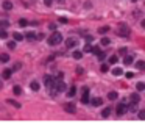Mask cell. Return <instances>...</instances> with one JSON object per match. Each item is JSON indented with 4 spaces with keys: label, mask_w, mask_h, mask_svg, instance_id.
Here are the masks:
<instances>
[{
    "label": "cell",
    "mask_w": 145,
    "mask_h": 133,
    "mask_svg": "<svg viewBox=\"0 0 145 133\" xmlns=\"http://www.w3.org/2000/svg\"><path fill=\"white\" fill-rule=\"evenodd\" d=\"M81 102H83V103L89 102V89H87V88H83V97H81Z\"/></svg>",
    "instance_id": "8992f818"
},
{
    "label": "cell",
    "mask_w": 145,
    "mask_h": 133,
    "mask_svg": "<svg viewBox=\"0 0 145 133\" xmlns=\"http://www.w3.org/2000/svg\"><path fill=\"white\" fill-rule=\"evenodd\" d=\"M142 27H143V28H145V19L142 21Z\"/></svg>",
    "instance_id": "60d3db41"
},
{
    "label": "cell",
    "mask_w": 145,
    "mask_h": 133,
    "mask_svg": "<svg viewBox=\"0 0 145 133\" xmlns=\"http://www.w3.org/2000/svg\"><path fill=\"white\" fill-rule=\"evenodd\" d=\"M131 102H137V103H139V102H140V96H139L137 92H133V94H131Z\"/></svg>",
    "instance_id": "4fadbf2b"
},
{
    "label": "cell",
    "mask_w": 145,
    "mask_h": 133,
    "mask_svg": "<svg viewBox=\"0 0 145 133\" xmlns=\"http://www.w3.org/2000/svg\"><path fill=\"white\" fill-rule=\"evenodd\" d=\"M139 118H140L142 121H145V110H142V111L139 113Z\"/></svg>",
    "instance_id": "e575fe53"
},
{
    "label": "cell",
    "mask_w": 145,
    "mask_h": 133,
    "mask_svg": "<svg viewBox=\"0 0 145 133\" xmlns=\"http://www.w3.org/2000/svg\"><path fill=\"white\" fill-rule=\"evenodd\" d=\"M97 56H98V60H102V61H103V60L106 58V53H103V52H100V53H98V55H97Z\"/></svg>",
    "instance_id": "4dcf8cb0"
},
{
    "label": "cell",
    "mask_w": 145,
    "mask_h": 133,
    "mask_svg": "<svg viewBox=\"0 0 145 133\" xmlns=\"http://www.w3.org/2000/svg\"><path fill=\"white\" fill-rule=\"evenodd\" d=\"M8 25H10V22H8V21H0V27H2V28H6Z\"/></svg>",
    "instance_id": "f1b7e54d"
},
{
    "label": "cell",
    "mask_w": 145,
    "mask_h": 133,
    "mask_svg": "<svg viewBox=\"0 0 145 133\" xmlns=\"http://www.w3.org/2000/svg\"><path fill=\"white\" fill-rule=\"evenodd\" d=\"M112 74H114V75H122L123 70H122L120 67H115V69H112Z\"/></svg>",
    "instance_id": "484cf974"
},
{
    "label": "cell",
    "mask_w": 145,
    "mask_h": 133,
    "mask_svg": "<svg viewBox=\"0 0 145 133\" xmlns=\"http://www.w3.org/2000/svg\"><path fill=\"white\" fill-rule=\"evenodd\" d=\"M136 67L140 69V70H143V69H145V61H137V63H136Z\"/></svg>",
    "instance_id": "7402d4cb"
},
{
    "label": "cell",
    "mask_w": 145,
    "mask_h": 133,
    "mask_svg": "<svg viewBox=\"0 0 145 133\" xmlns=\"http://www.w3.org/2000/svg\"><path fill=\"white\" fill-rule=\"evenodd\" d=\"M72 56H74L75 60H81V58H83V52H80V50H75L74 53H72Z\"/></svg>",
    "instance_id": "7c38bea8"
},
{
    "label": "cell",
    "mask_w": 145,
    "mask_h": 133,
    "mask_svg": "<svg viewBox=\"0 0 145 133\" xmlns=\"http://www.w3.org/2000/svg\"><path fill=\"white\" fill-rule=\"evenodd\" d=\"M100 42L103 44V46H109V44H111V39L105 36V38H102V41H100Z\"/></svg>",
    "instance_id": "cb8c5ba5"
},
{
    "label": "cell",
    "mask_w": 145,
    "mask_h": 133,
    "mask_svg": "<svg viewBox=\"0 0 145 133\" xmlns=\"http://www.w3.org/2000/svg\"><path fill=\"white\" fill-rule=\"evenodd\" d=\"M13 92H14L16 96H20V94H22V88H20V86H17V85H16V86L13 88Z\"/></svg>",
    "instance_id": "9a60e30c"
},
{
    "label": "cell",
    "mask_w": 145,
    "mask_h": 133,
    "mask_svg": "<svg viewBox=\"0 0 145 133\" xmlns=\"http://www.w3.org/2000/svg\"><path fill=\"white\" fill-rule=\"evenodd\" d=\"M49 28H50V30H53V31H55V30H56V25H55V24H52V25L49 27Z\"/></svg>",
    "instance_id": "f35d334b"
},
{
    "label": "cell",
    "mask_w": 145,
    "mask_h": 133,
    "mask_svg": "<svg viewBox=\"0 0 145 133\" xmlns=\"http://www.w3.org/2000/svg\"><path fill=\"white\" fill-rule=\"evenodd\" d=\"M90 102H92V105H94V106H100V105L103 103V100L100 99V97H94V99L90 100Z\"/></svg>",
    "instance_id": "30bf717a"
},
{
    "label": "cell",
    "mask_w": 145,
    "mask_h": 133,
    "mask_svg": "<svg viewBox=\"0 0 145 133\" xmlns=\"http://www.w3.org/2000/svg\"><path fill=\"white\" fill-rule=\"evenodd\" d=\"M77 42H78L77 39H74V38H69V39L66 41V46H67L69 49H72V47H75V46H77Z\"/></svg>",
    "instance_id": "52a82bcc"
},
{
    "label": "cell",
    "mask_w": 145,
    "mask_h": 133,
    "mask_svg": "<svg viewBox=\"0 0 145 133\" xmlns=\"http://www.w3.org/2000/svg\"><path fill=\"white\" fill-rule=\"evenodd\" d=\"M112 113V108H111V106H108V108H105L103 110V113H102V116L103 118H109V114Z\"/></svg>",
    "instance_id": "8fae6325"
},
{
    "label": "cell",
    "mask_w": 145,
    "mask_h": 133,
    "mask_svg": "<svg viewBox=\"0 0 145 133\" xmlns=\"http://www.w3.org/2000/svg\"><path fill=\"white\" fill-rule=\"evenodd\" d=\"M84 52H92V47L89 46V42L86 44V47H84Z\"/></svg>",
    "instance_id": "8d00e7d4"
},
{
    "label": "cell",
    "mask_w": 145,
    "mask_h": 133,
    "mask_svg": "<svg viewBox=\"0 0 145 133\" xmlns=\"http://www.w3.org/2000/svg\"><path fill=\"white\" fill-rule=\"evenodd\" d=\"M13 38H14L16 41H22V39H23V34H20V33L14 31V33H13Z\"/></svg>",
    "instance_id": "5bb4252c"
},
{
    "label": "cell",
    "mask_w": 145,
    "mask_h": 133,
    "mask_svg": "<svg viewBox=\"0 0 145 133\" xmlns=\"http://www.w3.org/2000/svg\"><path fill=\"white\" fill-rule=\"evenodd\" d=\"M117 34H119V36H128V34H130V28L126 25H120L119 28H117Z\"/></svg>",
    "instance_id": "3957f363"
},
{
    "label": "cell",
    "mask_w": 145,
    "mask_h": 133,
    "mask_svg": "<svg viewBox=\"0 0 145 133\" xmlns=\"http://www.w3.org/2000/svg\"><path fill=\"white\" fill-rule=\"evenodd\" d=\"M133 2H137V0H133Z\"/></svg>",
    "instance_id": "b9f144b4"
},
{
    "label": "cell",
    "mask_w": 145,
    "mask_h": 133,
    "mask_svg": "<svg viewBox=\"0 0 145 133\" xmlns=\"http://www.w3.org/2000/svg\"><path fill=\"white\" fill-rule=\"evenodd\" d=\"M19 69H20V63H17V64H14L13 70H19Z\"/></svg>",
    "instance_id": "74e56055"
},
{
    "label": "cell",
    "mask_w": 145,
    "mask_h": 133,
    "mask_svg": "<svg viewBox=\"0 0 145 133\" xmlns=\"http://www.w3.org/2000/svg\"><path fill=\"white\" fill-rule=\"evenodd\" d=\"M108 69H109V67H108V64H102V72H108Z\"/></svg>",
    "instance_id": "836d02e7"
},
{
    "label": "cell",
    "mask_w": 145,
    "mask_h": 133,
    "mask_svg": "<svg viewBox=\"0 0 145 133\" xmlns=\"http://www.w3.org/2000/svg\"><path fill=\"white\" fill-rule=\"evenodd\" d=\"M0 38H2V39L8 38V33H6V30H3V28H0Z\"/></svg>",
    "instance_id": "83f0119b"
},
{
    "label": "cell",
    "mask_w": 145,
    "mask_h": 133,
    "mask_svg": "<svg viewBox=\"0 0 145 133\" xmlns=\"http://www.w3.org/2000/svg\"><path fill=\"white\" fill-rule=\"evenodd\" d=\"M117 97H119V94H117V92H114V91L108 94V99H109V100H115Z\"/></svg>",
    "instance_id": "44dd1931"
},
{
    "label": "cell",
    "mask_w": 145,
    "mask_h": 133,
    "mask_svg": "<svg viewBox=\"0 0 145 133\" xmlns=\"http://www.w3.org/2000/svg\"><path fill=\"white\" fill-rule=\"evenodd\" d=\"M23 38H27V39H30V41H33V39H36V34L30 31V33H27V34H25Z\"/></svg>",
    "instance_id": "603a6c76"
},
{
    "label": "cell",
    "mask_w": 145,
    "mask_h": 133,
    "mask_svg": "<svg viewBox=\"0 0 145 133\" xmlns=\"http://www.w3.org/2000/svg\"><path fill=\"white\" fill-rule=\"evenodd\" d=\"M44 83H45V88H47L49 91H53V89H55L56 78H53V77H50V75H45V77H44Z\"/></svg>",
    "instance_id": "7a4b0ae2"
},
{
    "label": "cell",
    "mask_w": 145,
    "mask_h": 133,
    "mask_svg": "<svg viewBox=\"0 0 145 133\" xmlns=\"http://www.w3.org/2000/svg\"><path fill=\"white\" fill-rule=\"evenodd\" d=\"M128 110V106H126V103L123 102V103H119L117 105V110H115V113H117V116H123V113Z\"/></svg>",
    "instance_id": "277c9868"
},
{
    "label": "cell",
    "mask_w": 145,
    "mask_h": 133,
    "mask_svg": "<svg viewBox=\"0 0 145 133\" xmlns=\"http://www.w3.org/2000/svg\"><path fill=\"white\" fill-rule=\"evenodd\" d=\"M44 2H45V5H50V3H52V0H44Z\"/></svg>",
    "instance_id": "ab89813d"
},
{
    "label": "cell",
    "mask_w": 145,
    "mask_h": 133,
    "mask_svg": "<svg viewBox=\"0 0 145 133\" xmlns=\"http://www.w3.org/2000/svg\"><path fill=\"white\" fill-rule=\"evenodd\" d=\"M8 103H11V105H14L16 108H20V103H19V102H14V100H8Z\"/></svg>",
    "instance_id": "f546056e"
},
{
    "label": "cell",
    "mask_w": 145,
    "mask_h": 133,
    "mask_svg": "<svg viewBox=\"0 0 145 133\" xmlns=\"http://www.w3.org/2000/svg\"><path fill=\"white\" fill-rule=\"evenodd\" d=\"M13 8V3L11 2H3V10H6V11H10Z\"/></svg>",
    "instance_id": "ac0fdd59"
},
{
    "label": "cell",
    "mask_w": 145,
    "mask_h": 133,
    "mask_svg": "<svg viewBox=\"0 0 145 133\" xmlns=\"http://www.w3.org/2000/svg\"><path fill=\"white\" fill-rule=\"evenodd\" d=\"M92 52L95 53V55H98V53H100V47H92Z\"/></svg>",
    "instance_id": "d590c367"
},
{
    "label": "cell",
    "mask_w": 145,
    "mask_h": 133,
    "mask_svg": "<svg viewBox=\"0 0 145 133\" xmlns=\"http://www.w3.org/2000/svg\"><path fill=\"white\" fill-rule=\"evenodd\" d=\"M11 74H13V70H11V69H5V70H3V78H10V77H11Z\"/></svg>",
    "instance_id": "e0dca14e"
},
{
    "label": "cell",
    "mask_w": 145,
    "mask_h": 133,
    "mask_svg": "<svg viewBox=\"0 0 145 133\" xmlns=\"http://www.w3.org/2000/svg\"><path fill=\"white\" fill-rule=\"evenodd\" d=\"M117 60H119V58H117V55H111V56H109V63H111V64H115Z\"/></svg>",
    "instance_id": "4316f807"
},
{
    "label": "cell",
    "mask_w": 145,
    "mask_h": 133,
    "mask_svg": "<svg viewBox=\"0 0 145 133\" xmlns=\"http://www.w3.org/2000/svg\"><path fill=\"white\" fill-rule=\"evenodd\" d=\"M59 2H61V0H59Z\"/></svg>",
    "instance_id": "7bdbcfd3"
},
{
    "label": "cell",
    "mask_w": 145,
    "mask_h": 133,
    "mask_svg": "<svg viewBox=\"0 0 145 133\" xmlns=\"http://www.w3.org/2000/svg\"><path fill=\"white\" fill-rule=\"evenodd\" d=\"M75 94H77V88H75V86H72L70 89L67 91V96H69V97H74Z\"/></svg>",
    "instance_id": "2e32d148"
},
{
    "label": "cell",
    "mask_w": 145,
    "mask_h": 133,
    "mask_svg": "<svg viewBox=\"0 0 145 133\" xmlns=\"http://www.w3.org/2000/svg\"><path fill=\"white\" fill-rule=\"evenodd\" d=\"M30 88H31L33 91H39V83H38V82H31Z\"/></svg>",
    "instance_id": "ffe728a7"
},
{
    "label": "cell",
    "mask_w": 145,
    "mask_h": 133,
    "mask_svg": "<svg viewBox=\"0 0 145 133\" xmlns=\"http://www.w3.org/2000/svg\"><path fill=\"white\" fill-rule=\"evenodd\" d=\"M133 61H134V58H133V55H125V58H123V64H133Z\"/></svg>",
    "instance_id": "ba28073f"
},
{
    "label": "cell",
    "mask_w": 145,
    "mask_h": 133,
    "mask_svg": "<svg viewBox=\"0 0 145 133\" xmlns=\"http://www.w3.org/2000/svg\"><path fill=\"white\" fill-rule=\"evenodd\" d=\"M64 110H66L67 113H75V111H77V106H75V103L69 102V103H66V105H64Z\"/></svg>",
    "instance_id": "5b68a950"
},
{
    "label": "cell",
    "mask_w": 145,
    "mask_h": 133,
    "mask_svg": "<svg viewBox=\"0 0 145 133\" xmlns=\"http://www.w3.org/2000/svg\"><path fill=\"white\" fill-rule=\"evenodd\" d=\"M108 31H109V27H102V28H98V33H100V34H106Z\"/></svg>",
    "instance_id": "d6986e66"
},
{
    "label": "cell",
    "mask_w": 145,
    "mask_h": 133,
    "mask_svg": "<svg viewBox=\"0 0 145 133\" xmlns=\"http://www.w3.org/2000/svg\"><path fill=\"white\" fill-rule=\"evenodd\" d=\"M10 61V55L8 53H0V63H8Z\"/></svg>",
    "instance_id": "9c48e42d"
},
{
    "label": "cell",
    "mask_w": 145,
    "mask_h": 133,
    "mask_svg": "<svg viewBox=\"0 0 145 133\" xmlns=\"http://www.w3.org/2000/svg\"><path fill=\"white\" fill-rule=\"evenodd\" d=\"M62 41V34L61 33H58V31H55V33H53L52 34V36L49 38V46H58V44Z\"/></svg>",
    "instance_id": "6da1fadb"
},
{
    "label": "cell",
    "mask_w": 145,
    "mask_h": 133,
    "mask_svg": "<svg viewBox=\"0 0 145 133\" xmlns=\"http://www.w3.org/2000/svg\"><path fill=\"white\" fill-rule=\"evenodd\" d=\"M136 89H137V91H143V89H145V83L139 82L137 85H136Z\"/></svg>",
    "instance_id": "d4e9b609"
},
{
    "label": "cell",
    "mask_w": 145,
    "mask_h": 133,
    "mask_svg": "<svg viewBox=\"0 0 145 133\" xmlns=\"http://www.w3.org/2000/svg\"><path fill=\"white\" fill-rule=\"evenodd\" d=\"M19 25H20V27H27V25H28V22H27L25 19H20V21H19Z\"/></svg>",
    "instance_id": "d6a6232c"
},
{
    "label": "cell",
    "mask_w": 145,
    "mask_h": 133,
    "mask_svg": "<svg viewBox=\"0 0 145 133\" xmlns=\"http://www.w3.org/2000/svg\"><path fill=\"white\" fill-rule=\"evenodd\" d=\"M8 47L14 50V49H16V42H14V41H10V42H8Z\"/></svg>",
    "instance_id": "1f68e13d"
}]
</instances>
